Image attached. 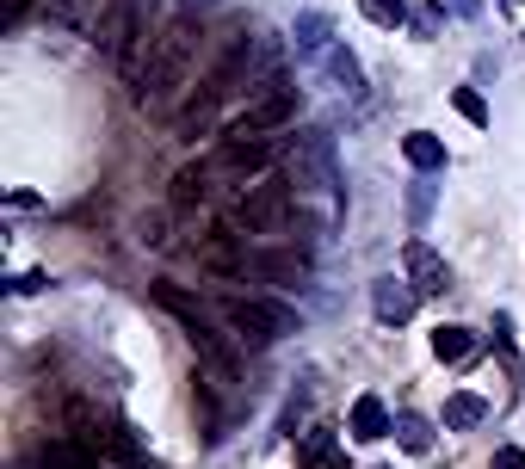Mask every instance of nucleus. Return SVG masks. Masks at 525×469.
Returning a JSON list of instances; mask_svg holds the SVG:
<instances>
[{"mask_svg":"<svg viewBox=\"0 0 525 469\" xmlns=\"http://www.w3.org/2000/svg\"><path fill=\"white\" fill-rule=\"evenodd\" d=\"M359 13L371 19V25H408V7H402V0H359Z\"/></svg>","mask_w":525,"mask_h":469,"instance_id":"21","label":"nucleus"},{"mask_svg":"<svg viewBox=\"0 0 525 469\" xmlns=\"http://www.w3.org/2000/svg\"><path fill=\"white\" fill-rule=\"evenodd\" d=\"M414 303H420V291H414L408 278H396V272H383V278L371 284V309H377L383 328H402V321L414 315Z\"/></svg>","mask_w":525,"mask_h":469,"instance_id":"11","label":"nucleus"},{"mask_svg":"<svg viewBox=\"0 0 525 469\" xmlns=\"http://www.w3.org/2000/svg\"><path fill=\"white\" fill-rule=\"evenodd\" d=\"M161 19V0H105V13L93 25V44L112 56L118 68H136V56H143V44H155L149 31Z\"/></svg>","mask_w":525,"mask_h":469,"instance_id":"3","label":"nucleus"},{"mask_svg":"<svg viewBox=\"0 0 525 469\" xmlns=\"http://www.w3.org/2000/svg\"><path fill=\"white\" fill-rule=\"evenodd\" d=\"M186 7H210V0H186Z\"/></svg>","mask_w":525,"mask_h":469,"instance_id":"29","label":"nucleus"},{"mask_svg":"<svg viewBox=\"0 0 525 469\" xmlns=\"http://www.w3.org/2000/svg\"><path fill=\"white\" fill-rule=\"evenodd\" d=\"M451 13H464V19H476V13H482V0H451Z\"/></svg>","mask_w":525,"mask_h":469,"instance_id":"28","label":"nucleus"},{"mask_svg":"<svg viewBox=\"0 0 525 469\" xmlns=\"http://www.w3.org/2000/svg\"><path fill=\"white\" fill-rule=\"evenodd\" d=\"M427 210H433V186H414V192H408V216L420 223V216H427Z\"/></svg>","mask_w":525,"mask_h":469,"instance_id":"25","label":"nucleus"},{"mask_svg":"<svg viewBox=\"0 0 525 469\" xmlns=\"http://www.w3.org/2000/svg\"><path fill=\"white\" fill-rule=\"evenodd\" d=\"M248 272L266 278V284H309L315 260L303 254V247H260V254H248Z\"/></svg>","mask_w":525,"mask_h":469,"instance_id":"9","label":"nucleus"},{"mask_svg":"<svg viewBox=\"0 0 525 469\" xmlns=\"http://www.w3.org/2000/svg\"><path fill=\"white\" fill-rule=\"evenodd\" d=\"M93 451H99V457H112V463H124V469H155V457L130 439V426H105L99 439H93Z\"/></svg>","mask_w":525,"mask_h":469,"instance_id":"14","label":"nucleus"},{"mask_svg":"<svg viewBox=\"0 0 525 469\" xmlns=\"http://www.w3.org/2000/svg\"><path fill=\"white\" fill-rule=\"evenodd\" d=\"M198 266L217 272V278H241V272H248V247H241V229H235V223L210 229V235L198 241Z\"/></svg>","mask_w":525,"mask_h":469,"instance_id":"8","label":"nucleus"},{"mask_svg":"<svg viewBox=\"0 0 525 469\" xmlns=\"http://www.w3.org/2000/svg\"><path fill=\"white\" fill-rule=\"evenodd\" d=\"M198 19L186 13V19H173L161 38L149 44V68H143V87H136V105H149V112H161V105L186 87V75H192V56H198Z\"/></svg>","mask_w":525,"mask_h":469,"instance_id":"1","label":"nucleus"},{"mask_svg":"<svg viewBox=\"0 0 525 469\" xmlns=\"http://www.w3.org/2000/svg\"><path fill=\"white\" fill-rule=\"evenodd\" d=\"M451 105H458V112H464L476 130L488 124V105H482V93H476V87H458V93H451Z\"/></svg>","mask_w":525,"mask_h":469,"instance_id":"23","label":"nucleus"},{"mask_svg":"<svg viewBox=\"0 0 525 469\" xmlns=\"http://www.w3.org/2000/svg\"><path fill=\"white\" fill-rule=\"evenodd\" d=\"M204 198H210V167H204V161L173 173V204H180V210H192V204H204Z\"/></svg>","mask_w":525,"mask_h":469,"instance_id":"16","label":"nucleus"},{"mask_svg":"<svg viewBox=\"0 0 525 469\" xmlns=\"http://www.w3.org/2000/svg\"><path fill=\"white\" fill-rule=\"evenodd\" d=\"M328 68H334V81H340L346 93H353V99H365V75H359V62L346 56V50H334V56H328Z\"/></svg>","mask_w":525,"mask_h":469,"instance_id":"22","label":"nucleus"},{"mask_svg":"<svg viewBox=\"0 0 525 469\" xmlns=\"http://www.w3.org/2000/svg\"><path fill=\"white\" fill-rule=\"evenodd\" d=\"M285 223H297V186H291V173H285V179L266 173L260 186L241 192V204H235V229H248V235H278Z\"/></svg>","mask_w":525,"mask_h":469,"instance_id":"4","label":"nucleus"},{"mask_svg":"<svg viewBox=\"0 0 525 469\" xmlns=\"http://www.w3.org/2000/svg\"><path fill=\"white\" fill-rule=\"evenodd\" d=\"M278 161V142L272 136H223V149H217V167L241 173V179H266Z\"/></svg>","mask_w":525,"mask_h":469,"instance_id":"7","label":"nucleus"},{"mask_svg":"<svg viewBox=\"0 0 525 469\" xmlns=\"http://www.w3.org/2000/svg\"><path fill=\"white\" fill-rule=\"evenodd\" d=\"M396 439H402V451L427 457V451H433V426L420 420V414H396Z\"/></svg>","mask_w":525,"mask_h":469,"instance_id":"19","label":"nucleus"},{"mask_svg":"<svg viewBox=\"0 0 525 469\" xmlns=\"http://www.w3.org/2000/svg\"><path fill=\"white\" fill-rule=\"evenodd\" d=\"M482 420H488L482 395H451V402H445V426H451V432H470V426H482Z\"/></svg>","mask_w":525,"mask_h":469,"instance_id":"18","label":"nucleus"},{"mask_svg":"<svg viewBox=\"0 0 525 469\" xmlns=\"http://www.w3.org/2000/svg\"><path fill=\"white\" fill-rule=\"evenodd\" d=\"M155 303L186 328V340H192V352H198V371H204L210 383H235V371H241V365H235V352L223 346V334L210 328V315L180 291V284H155Z\"/></svg>","mask_w":525,"mask_h":469,"instance_id":"2","label":"nucleus"},{"mask_svg":"<svg viewBox=\"0 0 525 469\" xmlns=\"http://www.w3.org/2000/svg\"><path fill=\"white\" fill-rule=\"evenodd\" d=\"M402 272H408V284H414L420 297H445V291H451V266L433 254L427 241H408V247H402Z\"/></svg>","mask_w":525,"mask_h":469,"instance_id":"10","label":"nucleus"},{"mask_svg":"<svg viewBox=\"0 0 525 469\" xmlns=\"http://www.w3.org/2000/svg\"><path fill=\"white\" fill-rule=\"evenodd\" d=\"M402 155H408L414 173H439V167H445V142H439L433 130H408V136H402Z\"/></svg>","mask_w":525,"mask_h":469,"instance_id":"15","label":"nucleus"},{"mask_svg":"<svg viewBox=\"0 0 525 469\" xmlns=\"http://www.w3.org/2000/svg\"><path fill=\"white\" fill-rule=\"evenodd\" d=\"M223 321L235 328V340H248V346H272V340L297 334V309L266 303V297H229L223 303Z\"/></svg>","mask_w":525,"mask_h":469,"instance_id":"5","label":"nucleus"},{"mask_svg":"<svg viewBox=\"0 0 525 469\" xmlns=\"http://www.w3.org/2000/svg\"><path fill=\"white\" fill-rule=\"evenodd\" d=\"M470 352H476V334L470 328H439L433 334V358H439V365H464Z\"/></svg>","mask_w":525,"mask_h":469,"instance_id":"17","label":"nucleus"},{"mask_svg":"<svg viewBox=\"0 0 525 469\" xmlns=\"http://www.w3.org/2000/svg\"><path fill=\"white\" fill-rule=\"evenodd\" d=\"M495 469H525V451H519V445H501V451H495Z\"/></svg>","mask_w":525,"mask_h":469,"instance_id":"26","label":"nucleus"},{"mask_svg":"<svg viewBox=\"0 0 525 469\" xmlns=\"http://www.w3.org/2000/svg\"><path fill=\"white\" fill-rule=\"evenodd\" d=\"M297 118V87H266L248 112L235 118V130L229 136H272V130H285Z\"/></svg>","mask_w":525,"mask_h":469,"instance_id":"6","label":"nucleus"},{"mask_svg":"<svg viewBox=\"0 0 525 469\" xmlns=\"http://www.w3.org/2000/svg\"><path fill=\"white\" fill-rule=\"evenodd\" d=\"M346 432H353L359 445L390 439V432H396V420H390V408H383V395H359V402H353V420H346Z\"/></svg>","mask_w":525,"mask_h":469,"instance_id":"13","label":"nucleus"},{"mask_svg":"<svg viewBox=\"0 0 525 469\" xmlns=\"http://www.w3.org/2000/svg\"><path fill=\"white\" fill-rule=\"evenodd\" d=\"M44 463L50 469H99V451H81V445L56 439V445H44Z\"/></svg>","mask_w":525,"mask_h":469,"instance_id":"20","label":"nucleus"},{"mask_svg":"<svg viewBox=\"0 0 525 469\" xmlns=\"http://www.w3.org/2000/svg\"><path fill=\"white\" fill-rule=\"evenodd\" d=\"M25 7H31V0H7V31H13V25L25 19Z\"/></svg>","mask_w":525,"mask_h":469,"instance_id":"27","label":"nucleus"},{"mask_svg":"<svg viewBox=\"0 0 525 469\" xmlns=\"http://www.w3.org/2000/svg\"><path fill=\"white\" fill-rule=\"evenodd\" d=\"M303 463H340V451H334V432H315V439L303 445Z\"/></svg>","mask_w":525,"mask_h":469,"instance_id":"24","label":"nucleus"},{"mask_svg":"<svg viewBox=\"0 0 525 469\" xmlns=\"http://www.w3.org/2000/svg\"><path fill=\"white\" fill-rule=\"evenodd\" d=\"M291 38H297V56L303 62H328L334 56V19L328 13H297Z\"/></svg>","mask_w":525,"mask_h":469,"instance_id":"12","label":"nucleus"}]
</instances>
